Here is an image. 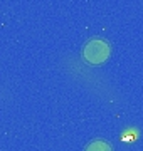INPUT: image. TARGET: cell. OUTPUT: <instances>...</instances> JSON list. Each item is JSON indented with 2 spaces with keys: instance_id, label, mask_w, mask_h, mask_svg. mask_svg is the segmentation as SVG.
Here are the masks:
<instances>
[{
  "instance_id": "cell-1",
  "label": "cell",
  "mask_w": 143,
  "mask_h": 151,
  "mask_svg": "<svg viewBox=\"0 0 143 151\" xmlns=\"http://www.w3.org/2000/svg\"><path fill=\"white\" fill-rule=\"evenodd\" d=\"M111 47L105 39H89L83 47V59L91 65H101L110 59Z\"/></svg>"
},
{
  "instance_id": "cell-2",
  "label": "cell",
  "mask_w": 143,
  "mask_h": 151,
  "mask_svg": "<svg viewBox=\"0 0 143 151\" xmlns=\"http://www.w3.org/2000/svg\"><path fill=\"white\" fill-rule=\"evenodd\" d=\"M84 151H113V146L105 139H94L86 146Z\"/></svg>"
}]
</instances>
